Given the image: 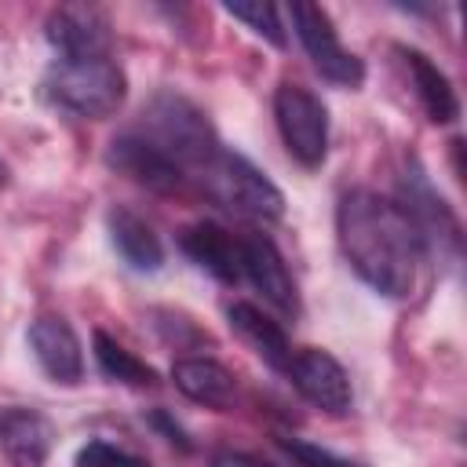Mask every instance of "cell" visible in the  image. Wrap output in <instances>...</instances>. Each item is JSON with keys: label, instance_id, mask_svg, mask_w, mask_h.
Instances as JSON below:
<instances>
[{"label": "cell", "instance_id": "1", "mask_svg": "<svg viewBox=\"0 0 467 467\" xmlns=\"http://www.w3.org/2000/svg\"><path fill=\"white\" fill-rule=\"evenodd\" d=\"M336 237L347 266L387 299H409L431 259L420 230L394 197L350 190L336 204Z\"/></svg>", "mask_w": 467, "mask_h": 467}, {"label": "cell", "instance_id": "2", "mask_svg": "<svg viewBox=\"0 0 467 467\" xmlns=\"http://www.w3.org/2000/svg\"><path fill=\"white\" fill-rule=\"evenodd\" d=\"M131 131H139L153 150H161L186 175V182H193L201 164L223 146L208 113L193 99H186L182 91H171V88L157 91L146 102V109L139 113V124Z\"/></svg>", "mask_w": 467, "mask_h": 467}, {"label": "cell", "instance_id": "3", "mask_svg": "<svg viewBox=\"0 0 467 467\" xmlns=\"http://www.w3.org/2000/svg\"><path fill=\"white\" fill-rule=\"evenodd\" d=\"M44 99L80 120H102L113 117L128 99V77L124 69L106 58H55L40 80Z\"/></svg>", "mask_w": 467, "mask_h": 467}, {"label": "cell", "instance_id": "4", "mask_svg": "<svg viewBox=\"0 0 467 467\" xmlns=\"http://www.w3.org/2000/svg\"><path fill=\"white\" fill-rule=\"evenodd\" d=\"M193 182L201 186V193L241 215V219H259V223H274L285 215V193L274 186V179H266V171H259L244 153L219 146L201 171L193 175Z\"/></svg>", "mask_w": 467, "mask_h": 467}, {"label": "cell", "instance_id": "5", "mask_svg": "<svg viewBox=\"0 0 467 467\" xmlns=\"http://www.w3.org/2000/svg\"><path fill=\"white\" fill-rule=\"evenodd\" d=\"M274 120L288 157L303 168H321L328 153V109L325 102L296 80H281L274 91Z\"/></svg>", "mask_w": 467, "mask_h": 467}, {"label": "cell", "instance_id": "6", "mask_svg": "<svg viewBox=\"0 0 467 467\" xmlns=\"http://www.w3.org/2000/svg\"><path fill=\"white\" fill-rule=\"evenodd\" d=\"M288 18H292V29H296L306 58L314 62V69L328 84L350 88V91L365 84V62L339 40V33H336V26H332L325 7L296 0V4H288Z\"/></svg>", "mask_w": 467, "mask_h": 467}, {"label": "cell", "instance_id": "7", "mask_svg": "<svg viewBox=\"0 0 467 467\" xmlns=\"http://www.w3.org/2000/svg\"><path fill=\"white\" fill-rule=\"evenodd\" d=\"M394 201L401 204V212H405V215L412 219V226L420 230L427 252H438V255H445L449 263L460 255V241H463L460 219H456V212L445 204V197L434 190V182L427 179V171L420 168L416 157H412L409 168L398 175V197H394Z\"/></svg>", "mask_w": 467, "mask_h": 467}, {"label": "cell", "instance_id": "8", "mask_svg": "<svg viewBox=\"0 0 467 467\" xmlns=\"http://www.w3.org/2000/svg\"><path fill=\"white\" fill-rule=\"evenodd\" d=\"M285 376L292 379V387L321 412L328 416H347L354 405V387L347 368L321 347H299L288 358Z\"/></svg>", "mask_w": 467, "mask_h": 467}, {"label": "cell", "instance_id": "9", "mask_svg": "<svg viewBox=\"0 0 467 467\" xmlns=\"http://www.w3.org/2000/svg\"><path fill=\"white\" fill-rule=\"evenodd\" d=\"M44 36L58 58H106L113 47L109 15L95 4H62L47 15Z\"/></svg>", "mask_w": 467, "mask_h": 467}, {"label": "cell", "instance_id": "10", "mask_svg": "<svg viewBox=\"0 0 467 467\" xmlns=\"http://www.w3.org/2000/svg\"><path fill=\"white\" fill-rule=\"evenodd\" d=\"M241 281H248L277 314L299 317L303 303H299L296 277L266 234H244L241 237Z\"/></svg>", "mask_w": 467, "mask_h": 467}, {"label": "cell", "instance_id": "11", "mask_svg": "<svg viewBox=\"0 0 467 467\" xmlns=\"http://www.w3.org/2000/svg\"><path fill=\"white\" fill-rule=\"evenodd\" d=\"M29 350L40 365V372L58 383V387H77L84 379V350H80V339L73 332V325L58 314H40L29 332Z\"/></svg>", "mask_w": 467, "mask_h": 467}, {"label": "cell", "instance_id": "12", "mask_svg": "<svg viewBox=\"0 0 467 467\" xmlns=\"http://www.w3.org/2000/svg\"><path fill=\"white\" fill-rule=\"evenodd\" d=\"M106 161H109V168H117L120 175H128L131 182H139L153 193H179L186 186V175L131 128L113 135V142L106 150Z\"/></svg>", "mask_w": 467, "mask_h": 467}, {"label": "cell", "instance_id": "13", "mask_svg": "<svg viewBox=\"0 0 467 467\" xmlns=\"http://www.w3.org/2000/svg\"><path fill=\"white\" fill-rule=\"evenodd\" d=\"M55 445V423L29 405H0V456L11 467H44Z\"/></svg>", "mask_w": 467, "mask_h": 467}, {"label": "cell", "instance_id": "14", "mask_svg": "<svg viewBox=\"0 0 467 467\" xmlns=\"http://www.w3.org/2000/svg\"><path fill=\"white\" fill-rule=\"evenodd\" d=\"M179 248L190 255V263L208 270L215 281L241 285V237H234L219 223H193V226H186L182 237H179Z\"/></svg>", "mask_w": 467, "mask_h": 467}, {"label": "cell", "instance_id": "15", "mask_svg": "<svg viewBox=\"0 0 467 467\" xmlns=\"http://www.w3.org/2000/svg\"><path fill=\"white\" fill-rule=\"evenodd\" d=\"M106 230H109V244L113 252L139 274H153L164 263V244L157 237V230L128 204H113L106 212Z\"/></svg>", "mask_w": 467, "mask_h": 467}, {"label": "cell", "instance_id": "16", "mask_svg": "<svg viewBox=\"0 0 467 467\" xmlns=\"http://www.w3.org/2000/svg\"><path fill=\"white\" fill-rule=\"evenodd\" d=\"M171 383L197 405L226 412L237 401V379L226 365H219L215 358H179L171 365Z\"/></svg>", "mask_w": 467, "mask_h": 467}, {"label": "cell", "instance_id": "17", "mask_svg": "<svg viewBox=\"0 0 467 467\" xmlns=\"http://www.w3.org/2000/svg\"><path fill=\"white\" fill-rule=\"evenodd\" d=\"M412 88H416V99L423 106V113L434 120V124H452L460 117V99H456V88L452 80L438 69V62H431V55L416 51V47H394Z\"/></svg>", "mask_w": 467, "mask_h": 467}, {"label": "cell", "instance_id": "18", "mask_svg": "<svg viewBox=\"0 0 467 467\" xmlns=\"http://www.w3.org/2000/svg\"><path fill=\"white\" fill-rule=\"evenodd\" d=\"M226 321H230V328H234V332L252 347V354H255V358H263L274 372H285V368H288L292 343H288L285 328H281L277 321H270L259 306H252V303L237 299V303H230V306H226Z\"/></svg>", "mask_w": 467, "mask_h": 467}, {"label": "cell", "instance_id": "19", "mask_svg": "<svg viewBox=\"0 0 467 467\" xmlns=\"http://www.w3.org/2000/svg\"><path fill=\"white\" fill-rule=\"evenodd\" d=\"M91 347H95V361H99V368H102V376H106V379H117V383H124V387H139V390H146V387H157V383H161L157 368H153V365H146V361H142L135 350H128L124 343H117L109 332L95 328Z\"/></svg>", "mask_w": 467, "mask_h": 467}, {"label": "cell", "instance_id": "20", "mask_svg": "<svg viewBox=\"0 0 467 467\" xmlns=\"http://www.w3.org/2000/svg\"><path fill=\"white\" fill-rule=\"evenodd\" d=\"M223 11L237 22H244L255 36H263L266 44L274 47H285L288 36H285V26H281V11L274 4H263V0H244V4H223Z\"/></svg>", "mask_w": 467, "mask_h": 467}, {"label": "cell", "instance_id": "21", "mask_svg": "<svg viewBox=\"0 0 467 467\" xmlns=\"http://www.w3.org/2000/svg\"><path fill=\"white\" fill-rule=\"evenodd\" d=\"M277 445L296 467H361L358 460H347V456H339L332 449H321V445H314L306 438H292L288 434V438H277Z\"/></svg>", "mask_w": 467, "mask_h": 467}, {"label": "cell", "instance_id": "22", "mask_svg": "<svg viewBox=\"0 0 467 467\" xmlns=\"http://www.w3.org/2000/svg\"><path fill=\"white\" fill-rule=\"evenodd\" d=\"M77 467H150L142 456L113 445V441H102V438H91L88 445L77 449Z\"/></svg>", "mask_w": 467, "mask_h": 467}, {"label": "cell", "instance_id": "23", "mask_svg": "<svg viewBox=\"0 0 467 467\" xmlns=\"http://www.w3.org/2000/svg\"><path fill=\"white\" fill-rule=\"evenodd\" d=\"M208 467H274V463L255 452H244V449H215Z\"/></svg>", "mask_w": 467, "mask_h": 467}, {"label": "cell", "instance_id": "24", "mask_svg": "<svg viewBox=\"0 0 467 467\" xmlns=\"http://www.w3.org/2000/svg\"><path fill=\"white\" fill-rule=\"evenodd\" d=\"M150 420H153V427H161V431H164V438H168L171 445H179V449H186V452L193 449V441L186 438V431H182V427H179V423H175L168 412H161V409H157Z\"/></svg>", "mask_w": 467, "mask_h": 467}, {"label": "cell", "instance_id": "25", "mask_svg": "<svg viewBox=\"0 0 467 467\" xmlns=\"http://www.w3.org/2000/svg\"><path fill=\"white\" fill-rule=\"evenodd\" d=\"M7 179H11V168H7V161H4V157H0V190H4V186H7Z\"/></svg>", "mask_w": 467, "mask_h": 467}]
</instances>
